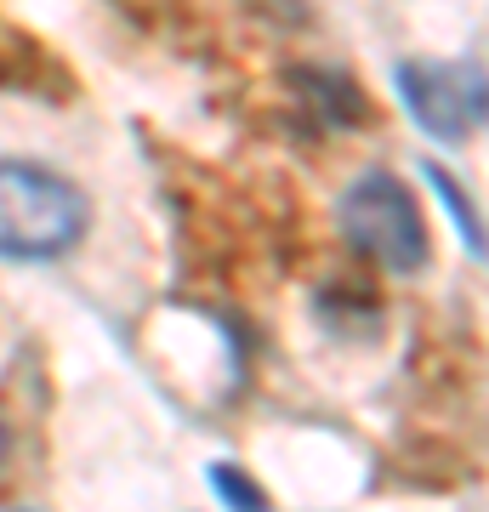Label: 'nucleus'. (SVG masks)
I'll list each match as a JSON object with an SVG mask.
<instances>
[{"mask_svg": "<svg viewBox=\"0 0 489 512\" xmlns=\"http://www.w3.org/2000/svg\"><path fill=\"white\" fill-rule=\"evenodd\" d=\"M91 222L86 194L35 160H0V256L52 262L74 251Z\"/></svg>", "mask_w": 489, "mask_h": 512, "instance_id": "obj_1", "label": "nucleus"}, {"mask_svg": "<svg viewBox=\"0 0 489 512\" xmlns=\"http://www.w3.org/2000/svg\"><path fill=\"white\" fill-rule=\"evenodd\" d=\"M342 234L353 251L376 256L381 268L393 274H416L421 262L433 256L427 239V217H421L416 194L393 177V171H364L359 183L342 194Z\"/></svg>", "mask_w": 489, "mask_h": 512, "instance_id": "obj_2", "label": "nucleus"}, {"mask_svg": "<svg viewBox=\"0 0 489 512\" xmlns=\"http://www.w3.org/2000/svg\"><path fill=\"white\" fill-rule=\"evenodd\" d=\"M399 97L427 137L461 143L467 131H478L489 120V69L461 63V57L399 63Z\"/></svg>", "mask_w": 489, "mask_h": 512, "instance_id": "obj_3", "label": "nucleus"}, {"mask_svg": "<svg viewBox=\"0 0 489 512\" xmlns=\"http://www.w3.org/2000/svg\"><path fill=\"white\" fill-rule=\"evenodd\" d=\"M296 80H302V86L313 92V103H319V114H325V120H342V126H353V120H359L364 103H359V92L347 86L342 74L330 80V74H319V69H302Z\"/></svg>", "mask_w": 489, "mask_h": 512, "instance_id": "obj_4", "label": "nucleus"}, {"mask_svg": "<svg viewBox=\"0 0 489 512\" xmlns=\"http://www.w3.org/2000/svg\"><path fill=\"white\" fill-rule=\"evenodd\" d=\"M211 484H217V495L228 501V512H268V495L256 490V478L239 473V467H228V461L211 467Z\"/></svg>", "mask_w": 489, "mask_h": 512, "instance_id": "obj_5", "label": "nucleus"}, {"mask_svg": "<svg viewBox=\"0 0 489 512\" xmlns=\"http://www.w3.org/2000/svg\"><path fill=\"white\" fill-rule=\"evenodd\" d=\"M433 188H438V194H444V200H450V211H455V228H461V234H467V245H472V251H478V256H489V239H484V222L472 217V205H467V200H461V188H455V183H450V177H444V171H433Z\"/></svg>", "mask_w": 489, "mask_h": 512, "instance_id": "obj_6", "label": "nucleus"}, {"mask_svg": "<svg viewBox=\"0 0 489 512\" xmlns=\"http://www.w3.org/2000/svg\"><path fill=\"white\" fill-rule=\"evenodd\" d=\"M0 456H6V427H0Z\"/></svg>", "mask_w": 489, "mask_h": 512, "instance_id": "obj_7", "label": "nucleus"}]
</instances>
